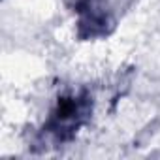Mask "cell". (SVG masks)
<instances>
[{
  "instance_id": "1",
  "label": "cell",
  "mask_w": 160,
  "mask_h": 160,
  "mask_svg": "<svg viewBox=\"0 0 160 160\" xmlns=\"http://www.w3.org/2000/svg\"><path fill=\"white\" fill-rule=\"evenodd\" d=\"M91 109H92V98L85 92L62 96L57 108L51 111V117L45 122L43 130L53 141H66L85 122Z\"/></svg>"
}]
</instances>
